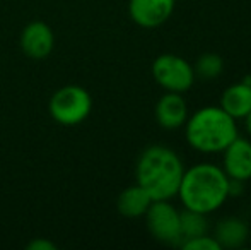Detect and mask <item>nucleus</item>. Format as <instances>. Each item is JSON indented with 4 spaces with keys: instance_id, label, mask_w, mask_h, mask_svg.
<instances>
[{
    "instance_id": "1",
    "label": "nucleus",
    "mask_w": 251,
    "mask_h": 250,
    "mask_svg": "<svg viewBox=\"0 0 251 250\" xmlns=\"http://www.w3.org/2000/svg\"><path fill=\"white\" fill-rule=\"evenodd\" d=\"M176 197L185 209L208 216L227 202L229 177L219 165L197 163L185 168Z\"/></svg>"
},
{
    "instance_id": "7",
    "label": "nucleus",
    "mask_w": 251,
    "mask_h": 250,
    "mask_svg": "<svg viewBox=\"0 0 251 250\" xmlns=\"http://www.w3.org/2000/svg\"><path fill=\"white\" fill-rule=\"evenodd\" d=\"M176 0H128V16L137 26L159 28L173 16Z\"/></svg>"
},
{
    "instance_id": "12",
    "label": "nucleus",
    "mask_w": 251,
    "mask_h": 250,
    "mask_svg": "<svg viewBox=\"0 0 251 250\" xmlns=\"http://www.w3.org/2000/svg\"><path fill=\"white\" fill-rule=\"evenodd\" d=\"M250 237V228L241 218L229 216L217 223L214 238L221 249H239L246 244Z\"/></svg>"
},
{
    "instance_id": "17",
    "label": "nucleus",
    "mask_w": 251,
    "mask_h": 250,
    "mask_svg": "<svg viewBox=\"0 0 251 250\" xmlns=\"http://www.w3.org/2000/svg\"><path fill=\"white\" fill-rule=\"evenodd\" d=\"M29 250H56V244L47 240V238H36V240L27 244Z\"/></svg>"
},
{
    "instance_id": "19",
    "label": "nucleus",
    "mask_w": 251,
    "mask_h": 250,
    "mask_svg": "<svg viewBox=\"0 0 251 250\" xmlns=\"http://www.w3.org/2000/svg\"><path fill=\"white\" fill-rule=\"evenodd\" d=\"M250 231H251V228H250Z\"/></svg>"
},
{
    "instance_id": "8",
    "label": "nucleus",
    "mask_w": 251,
    "mask_h": 250,
    "mask_svg": "<svg viewBox=\"0 0 251 250\" xmlns=\"http://www.w3.org/2000/svg\"><path fill=\"white\" fill-rule=\"evenodd\" d=\"M221 154L222 170L231 180H251V139L238 136Z\"/></svg>"
},
{
    "instance_id": "3",
    "label": "nucleus",
    "mask_w": 251,
    "mask_h": 250,
    "mask_svg": "<svg viewBox=\"0 0 251 250\" xmlns=\"http://www.w3.org/2000/svg\"><path fill=\"white\" fill-rule=\"evenodd\" d=\"M183 127L190 147L203 154L222 153L239 136L238 120L221 107L199 108L188 115Z\"/></svg>"
},
{
    "instance_id": "14",
    "label": "nucleus",
    "mask_w": 251,
    "mask_h": 250,
    "mask_svg": "<svg viewBox=\"0 0 251 250\" xmlns=\"http://www.w3.org/2000/svg\"><path fill=\"white\" fill-rule=\"evenodd\" d=\"M179 224H181L183 240L208 233L207 214L197 213V211L185 209V207H183V211H179Z\"/></svg>"
},
{
    "instance_id": "18",
    "label": "nucleus",
    "mask_w": 251,
    "mask_h": 250,
    "mask_svg": "<svg viewBox=\"0 0 251 250\" xmlns=\"http://www.w3.org/2000/svg\"><path fill=\"white\" fill-rule=\"evenodd\" d=\"M245 127H246V132H248L251 137V111L245 117Z\"/></svg>"
},
{
    "instance_id": "15",
    "label": "nucleus",
    "mask_w": 251,
    "mask_h": 250,
    "mask_svg": "<svg viewBox=\"0 0 251 250\" xmlns=\"http://www.w3.org/2000/svg\"><path fill=\"white\" fill-rule=\"evenodd\" d=\"M193 69H195L197 76L203 77V79H215L224 70V60L217 54H203L195 62Z\"/></svg>"
},
{
    "instance_id": "10",
    "label": "nucleus",
    "mask_w": 251,
    "mask_h": 250,
    "mask_svg": "<svg viewBox=\"0 0 251 250\" xmlns=\"http://www.w3.org/2000/svg\"><path fill=\"white\" fill-rule=\"evenodd\" d=\"M188 105L181 93H169L166 91L155 103L154 117L155 122L166 130H176L185 125L188 118Z\"/></svg>"
},
{
    "instance_id": "13",
    "label": "nucleus",
    "mask_w": 251,
    "mask_h": 250,
    "mask_svg": "<svg viewBox=\"0 0 251 250\" xmlns=\"http://www.w3.org/2000/svg\"><path fill=\"white\" fill-rule=\"evenodd\" d=\"M152 204V197L139 184L130 185L118 195L116 207L125 218H142Z\"/></svg>"
},
{
    "instance_id": "5",
    "label": "nucleus",
    "mask_w": 251,
    "mask_h": 250,
    "mask_svg": "<svg viewBox=\"0 0 251 250\" xmlns=\"http://www.w3.org/2000/svg\"><path fill=\"white\" fill-rule=\"evenodd\" d=\"M151 72L154 81L169 93H186L197 79L195 69L186 58L175 54H162L152 62Z\"/></svg>"
},
{
    "instance_id": "6",
    "label": "nucleus",
    "mask_w": 251,
    "mask_h": 250,
    "mask_svg": "<svg viewBox=\"0 0 251 250\" xmlns=\"http://www.w3.org/2000/svg\"><path fill=\"white\" fill-rule=\"evenodd\" d=\"M144 218L147 230L157 242L166 245H181L179 211L173 206L171 200H152Z\"/></svg>"
},
{
    "instance_id": "4",
    "label": "nucleus",
    "mask_w": 251,
    "mask_h": 250,
    "mask_svg": "<svg viewBox=\"0 0 251 250\" xmlns=\"http://www.w3.org/2000/svg\"><path fill=\"white\" fill-rule=\"evenodd\" d=\"M93 98L89 91L79 84H67L51 94L48 111L50 117L60 125H79L91 115Z\"/></svg>"
},
{
    "instance_id": "11",
    "label": "nucleus",
    "mask_w": 251,
    "mask_h": 250,
    "mask_svg": "<svg viewBox=\"0 0 251 250\" xmlns=\"http://www.w3.org/2000/svg\"><path fill=\"white\" fill-rule=\"evenodd\" d=\"M219 107L234 120H245V117L251 111V84L241 81L226 87Z\"/></svg>"
},
{
    "instance_id": "9",
    "label": "nucleus",
    "mask_w": 251,
    "mask_h": 250,
    "mask_svg": "<svg viewBox=\"0 0 251 250\" xmlns=\"http://www.w3.org/2000/svg\"><path fill=\"white\" fill-rule=\"evenodd\" d=\"M53 47H55V34L47 23L33 21L24 26L21 33V48L26 57L43 60L53 52Z\"/></svg>"
},
{
    "instance_id": "2",
    "label": "nucleus",
    "mask_w": 251,
    "mask_h": 250,
    "mask_svg": "<svg viewBox=\"0 0 251 250\" xmlns=\"http://www.w3.org/2000/svg\"><path fill=\"white\" fill-rule=\"evenodd\" d=\"M183 173L185 165L171 147L149 146L137 160V184L146 189L152 200H171L176 197Z\"/></svg>"
},
{
    "instance_id": "16",
    "label": "nucleus",
    "mask_w": 251,
    "mask_h": 250,
    "mask_svg": "<svg viewBox=\"0 0 251 250\" xmlns=\"http://www.w3.org/2000/svg\"><path fill=\"white\" fill-rule=\"evenodd\" d=\"M181 247L185 250H222L221 245L217 244V240L214 238V235H200V237L186 238L181 242Z\"/></svg>"
}]
</instances>
